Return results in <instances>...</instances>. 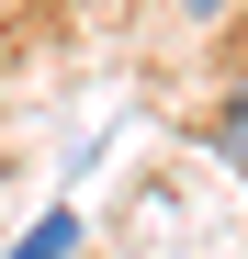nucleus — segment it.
Returning <instances> with one entry per match:
<instances>
[{"mask_svg":"<svg viewBox=\"0 0 248 259\" xmlns=\"http://www.w3.org/2000/svg\"><path fill=\"white\" fill-rule=\"evenodd\" d=\"M68 248H79V214H46V226L12 237V259H68Z\"/></svg>","mask_w":248,"mask_h":259,"instance_id":"1","label":"nucleus"},{"mask_svg":"<svg viewBox=\"0 0 248 259\" xmlns=\"http://www.w3.org/2000/svg\"><path fill=\"white\" fill-rule=\"evenodd\" d=\"M215 147H226V158L248 169V102H226V113H215Z\"/></svg>","mask_w":248,"mask_h":259,"instance_id":"2","label":"nucleus"},{"mask_svg":"<svg viewBox=\"0 0 248 259\" xmlns=\"http://www.w3.org/2000/svg\"><path fill=\"white\" fill-rule=\"evenodd\" d=\"M181 12H192V23H215V12H226V0H181Z\"/></svg>","mask_w":248,"mask_h":259,"instance_id":"3","label":"nucleus"}]
</instances>
